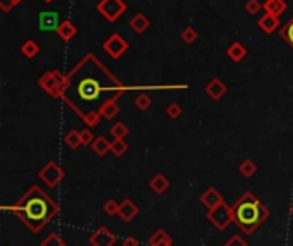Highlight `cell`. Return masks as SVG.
I'll return each mask as SVG.
<instances>
[{
  "mask_svg": "<svg viewBox=\"0 0 293 246\" xmlns=\"http://www.w3.org/2000/svg\"><path fill=\"white\" fill-rule=\"evenodd\" d=\"M96 9L108 23H115L117 19L122 18V14H125L127 4L124 0H100Z\"/></svg>",
  "mask_w": 293,
  "mask_h": 246,
  "instance_id": "5b68a950",
  "label": "cell"
},
{
  "mask_svg": "<svg viewBox=\"0 0 293 246\" xmlns=\"http://www.w3.org/2000/svg\"><path fill=\"white\" fill-rule=\"evenodd\" d=\"M91 148H93V152L96 153V155L103 157L105 153L112 152V143L107 138H105V136H98V138H96L93 143H91Z\"/></svg>",
  "mask_w": 293,
  "mask_h": 246,
  "instance_id": "44dd1931",
  "label": "cell"
},
{
  "mask_svg": "<svg viewBox=\"0 0 293 246\" xmlns=\"http://www.w3.org/2000/svg\"><path fill=\"white\" fill-rule=\"evenodd\" d=\"M40 246H65V244H64V241L60 239V236H57L55 232H53V234H50Z\"/></svg>",
  "mask_w": 293,
  "mask_h": 246,
  "instance_id": "d6a6232c",
  "label": "cell"
},
{
  "mask_svg": "<svg viewBox=\"0 0 293 246\" xmlns=\"http://www.w3.org/2000/svg\"><path fill=\"white\" fill-rule=\"evenodd\" d=\"M110 135L114 136V138H125V136L129 135V128L125 126L124 122H117L114 124V128L110 129Z\"/></svg>",
  "mask_w": 293,
  "mask_h": 246,
  "instance_id": "f1b7e54d",
  "label": "cell"
},
{
  "mask_svg": "<svg viewBox=\"0 0 293 246\" xmlns=\"http://www.w3.org/2000/svg\"><path fill=\"white\" fill-rule=\"evenodd\" d=\"M64 141H65V145H67L69 148H72V150H74V148H77L79 145L82 143V141H81V133L76 131V129H72V131H69V133L65 135Z\"/></svg>",
  "mask_w": 293,
  "mask_h": 246,
  "instance_id": "cb8c5ba5",
  "label": "cell"
},
{
  "mask_svg": "<svg viewBox=\"0 0 293 246\" xmlns=\"http://www.w3.org/2000/svg\"><path fill=\"white\" fill-rule=\"evenodd\" d=\"M81 133V141H82V145H91L93 141L96 140L94 138V135L91 133V129L87 128V129H82V131H79Z\"/></svg>",
  "mask_w": 293,
  "mask_h": 246,
  "instance_id": "e575fe53",
  "label": "cell"
},
{
  "mask_svg": "<svg viewBox=\"0 0 293 246\" xmlns=\"http://www.w3.org/2000/svg\"><path fill=\"white\" fill-rule=\"evenodd\" d=\"M199 38V33L196 28H192V26H185L183 28V31L180 33V40L183 41V43H187V45H192V43H196Z\"/></svg>",
  "mask_w": 293,
  "mask_h": 246,
  "instance_id": "603a6c76",
  "label": "cell"
},
{
  "mask_svg": "<svg viewBox=\"0 0 293 246\" xmlns=\"http://www.w3.org/2000/svg\"><path fill=\"white\" fill-rule=\"evenodd\" d=\"M149 26H151V21L146 18V14H142V12H137V14L129 21V28H131L134 33H137V35H142Z\"/></svg>",
  "mask_w": 293,
  "mask_h": 246,
  "instance_id": "5bb4252c",
  "label": "cell"
},
{
  "mask_svg": "<svg viewBox=\"0 0 293 246\" xmlns=\"http://www.w3.org/2000/svg\"><path fill=\"white\" fill-rule=\"evenodd\" d=\"M38 176H40L41 181L45 182V184L55 188L58 182H60V179L64 177V170L60 169V165H58L57 162L52 160V162H48V164L40 170Z\"/></svg>",
  "mask_w": 293,
  "mask_h": 246,
  "instance_id": "ba28073f",
  "label": "cell"
},
{
  "mask_svg": "<svg viewBox=\"0 0 293 246\" xmlns=\"http://www.w3.org/2000/svg\"><path fill=\"white\" fill-rule=\"evenodd\" d=\"M208 219L211 220L218 229H225L233 220V210H232V207H228L227 203L223 202L221 205L211 208V210L208 212Z\"/></svg>",
  "mask_w": 293,
  "mask_h": 246,
  "instance_id": "8992f818",
  "label": "cell"
},
{
  "mask_svg": "<svg viewBox=\"0 0 293 246\" xmlns=\"http://www.w3.org/2000/svg\"><path fill=\"white\" fill-rule=\"evenodd\" d=\"M117 100H119V98H112V100H108V102L103 103V107L100 108V114H102L103 119L110 120V119H114L115 115L120 112L119 105H117Z\"/></svg>",
  "mask_w": 293,
  "mask_h": 246,
  "instance_id": "d6986e66",
  "label": "cell"
},
{
  "mask_svg": "<svg viewBox=\"0 0 293 246\" xmlns=\"http://www.w3.org/2000/svg\"><path fill=\"white\" fill-rule=\"evenodd\" d=\"M38 86L45 93H48L53 98H62L65 90V76L57 69L47 71L45 74H41L38 79Z\"/></svg>",
  "mask_w": 293,
  "mask_h": 246,
  "instance_id": "277c9868",
  "label": "cell"
},
{
  "mask_svg": "<svg viewBox=\"0 0 293 246\" xmlns=\"http://www.w3.org/2000/svg\"><path fill=\"white\" fill-rule=\"evenodd\" d=\"M137 214H139V208L134 205L132 200H124V202L120 203V207H119V215L122 217L124 220H127V222H129V220H132Z\"/></svg>",
  "mask_w": 293,
  "mask_h": 246,
  "instance_id": "ac0fdd59",
  "label": "cell"
},
{
  "mask_svg": "<svg viewBox=\"0 0 293 246\" xmlns=\"http://www.w3.org/2000/svg\"><path fill=\"white\" fill-rule=\"evenodd\" d=\"M225 246H249V244H247L245 241H242L238 236H235V237H232V239H230Z\"/></svg>",
  "mask_w": 293,
  "mask_h": 246,
  "instance_id": "8d00e7d4",
  "label": "cell"
},
{
  "mask_svg": "<svg viewBox=\"0 0 293 246\" xmlns=\"http://www.w3.org/2000/svg\"><path fill=\"white\" fill-rule=\"evenodd\" d=\"M257 26L261 28V31H264L266 35H271V33H274L279 26H281V23H279L278 16H274V14H264L261 19L257 21Z\"/></svg>",
  "mask_w": 293,
  "mask_h": 246,
  "instance_id": "4fadbf2b",
  "label": "cell"
},
{
  "mask_svg": "<svg viewBox=\"0 0 293 246\" xmlns=\"http://www.w3.org/2000/svg\"><path fill=\"white\" fill-rule=\"evenodd\" d=\"M127 150H129V145L124 138H117L114 140V143H112V152H114L117 157H122Z\"/></svg>",
  "mask_w": 293,
  "mask_h": 246,
  "instance_id": "83f0119b",
  "label": "cell"
},
{
  "mask_svg": "<svg viewBox=\"0 0 293 246\" xmlns=\"http://www.w3.org/2000/svg\"><path fill=\"white\" fill-rule=\"evenodd\" d=\"M4 210L12 212L23 220L33 232H40L50 220L58 214V207L55 202L48 198V195L40 186H31L29 191L16 205L4 207Z\"/></svg>",
  "mask_w": 293,
  "mask_h": 246,
  "instance_id": "7a4b0ae2",
  "label": "cell"
},
{
  "mask_svg": "<svg viewBox=\"0 0 293 246\" xmlns=\"http://www.w3.org/2000/svg\"><path fill=\"white\" fill-rule=\"evenodd\" d=\"M55 33H57L58 36H60V40L70 41V40L74 38V36L77 35V28H76V24H74L72 21L65 19V21H62V23H60V26H58V30Z\"/></svg>",
  "mask_w": 293,
  "mask_h": 246,
  "instance_id": "9a60e30c",
  "label": "cell"
},
{
  "mask_svg": "<svg viewBox=\"0 0 293 246\" xmlns=\"http://www.w3.org/2000/svg\"><path fill=\"white\" fill-rule=\"evenodd\" d=\"M238 170H240V174L244 177H252L255 174V170H257V165H255L252 160H244L240 164V167H238Z\"/></svg>",
  "mask_w": 293,
  "mask_h": 246,
  "instance_id": "484cf974",
  "label": "cell"
},
{
  "mask_svg": "<svg viewBox=\"0 0 293 246\" xmlns=\"http://www.w3.org/2000/svg\"><path fill=\"white\" fill-rule=\"evenodd\" d=\"M279 35H281V38L293 48V18L284 24V28L279 30Z\"/></svg>",
  "mask_w": 293,
  "mask_h": 246,
  "instance_id": "d4e9b609",
  "label": "cell"
},
{
  "mask_svg": "<svg viewBox=\"0 0 293 246\" xmlns=\"http://www.w3.org/2000/svg\"><path fill=\"white\" fill-rule=\"evenodd\" d=\"M151 103H153L151 97H149V95H146V93L137 95L136 100H134V105L139 108V110H148V108L151 107Z\"/></svg>",
  "mask_w": 293,
  "mask_h": 246,
  "instance_id": "4316f807",
  "label": "cell"
},
{
  "mask_svg": "<svg viewBox=\"0 0 293 246\" xmlns=\"http://www.w3.org/2000/svg\"><path fill=\"white\" fill-rule=\"evenodd\" d=\"M165 239H168V234H166L165 231H161V229H158V231L148 239V243L151 246H156L158 243H161V241H165Z\"/></svg>",
  "mask_w": 293,
  "mask_h": 246,
  "instance_id": "1f68e13d",
  "label": "cell"
},
{
  "mask_svg": "<svg viewBox=\"0 0 293 246\" xmlns=\"http://www.w3.org/2000/svg\"><path fill=\"white\" fill-rule=\"evenodd\" d=\"M232 210H233V220H235L237 226L242 231H245L247 234L252 232L257 226H261L267 219V215H269V210L250 191H245L237 200L235 205L232 207Z\"/></svg>",
  "mask_w": 293,
  "mask_h": 246,
  "instance_id": "3957f363",
  "label": "cell"
},
{
  "mask_svg": "<svg viewBox=\"0 0 293 246\" xmlns=\"http://www.w3.org/2000/svg\"><path fill=\"white\" fill-rule=\"evenodd\" d=\"M244 7H245L247 14L255 16V14H259V12H261V9H262V4L259 2V0H247Z\"/></svg>",
  "mask_w": 293,
  "mask_h": 246,
  "instance_id": "f546056e",
  "label": "cell"
},
{
  "mask_svg": "<svg viewBox=\"0 0 293 246\" xmlns=\"http://www.w3.org/2000/svg\"><path fill=\"white\" fill-rule=\"evenodd\" d=\"M23 0H0V9L4 12H11L14 7H18Z\"/></svg>",
  "mask_w": 293,
  "mask_h": 246,
  "instance_id": "836d02e7",
  "label": "cell"
},
{
  "mask_svg": "<svg viewBox=\"0 0 293 246\" xmlns=\"http://www.w3.org/2000/svg\"><path fill=\"white\" fill-rule=\"evenodd\" d=\"M119 207L120 205H117V202L110 200V202L105 203V212H107L108 215H115V214H119Z\"/></svg>",
  "mask_w": 293,
  "mask_h": 246,
  "instance_id": "d590c367",
  "label": "cell"
},
{
  "mask_svg": "<svg viewBox=\"0 0 293 246\" xmlns=\"http://www.w3.org/2000/svg\"><path fill=\"white\" fill-rule=\"evenodd\" d=\"M117 241L115 234H112L107 227H100L93 236L89 237V243L93 246H112Z\"/></svg>",
  "mask_w": 293,
  "mask_h": 246,
  "instance_id": "30bf717a",
  "label": "cell"
},
{
  "mask_svg": "<svg viewBox=\"0 0 293 246\" xmlns=\"http://www.w3.org/2000/svg\"><path fill=\"white\" fill-rule=\"evenodd\" d=\"M290 214H291V217H293V205H291V208H290Z\"/></svg>",
  "mask_w": 293,
  "mask_h": 246,
  "instance_id": "ab89813d",
  "label": "cell"
},
{
  "mask_svg": "<svg viewBox=\"0 0 293 246\" xmlns=\"http://www.w3.org/2000/svg\"><path fill=\"white\" fill-rule=\"evenodd\" d=\"M134 90H187V85H148L125 86L117 79L110 69L102 64L94 53H86L69 74H65V90L62 100L84 120L87 128H96L102 120L100 108L105 102L119 98L125 91Z\"/></svg>",
  "mask_w": 293,
  "mask_h": 246,
  "instance_id": "6da1fadb",
  "label": "cell"
},
{
  "mask_svg": "<svg viewBox=\"0 0 293 246\" xmlns=\"http://www.w3.org/2000/svg\"><path fill=\"white\" fill-rule=\"evenodd\" d=\"M38 52H40V45L36 43L35 40H26L23 45H21V53L29 60L35 59V57L38 55Z\"/></svg>",
  "mask_w": 293,
  "mask_h": 246,
  "instance_id": "7402d4cb",
  "label": "cell"
},
{
  "mask_svg": "<svg viewBox=\"0 0 293 246\" xmlns=\"http://www.w3.org/2000/svg\"><path fill=\"white\" fill-rule=\"evenodd\" d=\"M60 23V14L55 11H43L38 14V26L41 31H57Z\"/></svg>",
  "mask_w": 293,
  "mask_h": 246,
  "instance_id": "9c48e42d",
  "label": "cell"
},
{
  "mask_svg": "<svg viewBox=\"0 0 293 246\" xmlns=\"http://www.w3.org/2000/svg\"><path fill=\"white\" fill-rule=\"evenodd\" d=\"M204 91H206V95H209L213 100H220L221 97H225L228 91V86L225 85L223 81H221L220 78H215L211 79V81L206 85V88H204Z\"/></svg>",
  "mask_w": 293,
  "mask_h": 246,
  "instance_id": "8fae6325",
  "label": "cell"
},
{
  "mask_svg": "<svg viewBox=\"0 0 293 246\" xmlns=\"http://www.w3.org/2000/svg\"><path fill=\"white\" fill-rule=\"evenodd\" d=\"M286 9H288V4L284 2V0H266V2L262 4V11H264L266 14H274V16H278V18Z\"/></svg>",
  "mask_w": 293,
  "mask_h": 246,
  "instance_id": "e0dca14e",
  "label": "cell"
},
{
  "mask_svg": "<svg viewBox=\"0 0 293 246\" xmlns=\"http://www.w3.org/2000/svg\"><path fill=\"white\" fill-rule=\"evenodd\" d=\"M227 55H228V59L230 60H233V62H242L247 57V48H245V45L242 43V41H233L232 45L228 47L227 50Z\"/></svg>",
  "mask_w": 293,
  "mask_h": 246,
  "instance_id": "2e32d148",
  "label": "cell"
},
{
  "mask_svg": "<svg viewBox=\"0 0 293 246\" xmlns=\"http://www.w3.org/2000/svg\"><path fill=\"white\" fill-rule=\"evenodd\" d=\"M137 239H134V237H125L124 239V246H137Z\"/></svg>",
  "mask_w": 293,
  "mask_h": 246,
  "instance_id": "74e56055",
  "label": "cell"
},
{
  "mask_svg": "<svg viewBox=\"0 0 293 246\" xmlns=\"http://www.w3.org/2000/svg\"><path fill=\"white\" fill-rule=\"evenodd\" d=\"M43 2H48L50 4V2H53V0H43Z\"/></svg>",
  "mask_w": 293,
  "mask_h": 246,
  "instance_id": "60d3db41",
  "label": "cell"
},
{
  "mask_svg": "<svg viewBox=\"0 0 293 246\" xmlns=\"http://www.w3.org/2000/svg\"><path fill=\"white\" fill-rule=\"evenodd\" d=\"M168 186H170V181L163 176V174H156V176L149 181V188H151L154 193H158V195L165 193V191L168 190Z\"/></svg>",
  "mask_w": 293,
  "mask_h": 246,
  "instance_id": "ffe728a7",
  "label": "cell"
},
{
  "mask_svg": "<svg viewBox=\"0 0 293 246\" xmlns=\"http://www.w3.org/2000/svg\"><path fill=\"white\" fill-rule=\"evenodd\" d=\"M201 203H203V205L206 207L208 210H211V208H215V207H218V205H221V203H223V197L218 193L215 188H208V190L204 191L203 195H201Z\"/></svg>",
  "mask_w": 293,
  "mask_h": 246,
  "instance_id": "7c38bea8",
  "label": "cell"
},
{
  "mask_svg": "<svg viewBox=\"0 0 293 246\" xmlns=\"http://www.w3.org/2000/svg\"><path fill=\"white\" fill-rule=\"evenodd\" d=\"M166 115H168L170 119H178L180 115H182V105L177 102H171L168 107H166Z\"/></svg>",
  "mask_w": 293,
  "mask_h": 246,
  "instance_id": "4dcf8cb0",
  "label": "cell"
},
{
  "mask_svg": "<svg viewBox=\"0 0 293 246\" xmlns=\"http://www.w3.org/2000/svg\"><path fill=\"white\" fill-rule=\"evenodd\" d=\"M156 246H171V239H170V237H168V239L161 241V243H158Z\"/></svg>",
  "mask_w": 293,
  "mask_h": 246,
  "instance_id": "f35d334b",
  "label": "cell"
},
{
  "mask_svg": "<svg viewBox=\"0 0 293 246\" xmlns=\"http://www.w3.org/2000/svg\"><path fill=\"white\" fill-rule=\"evenodd\" d=\"M103 50L112 57V59H120L124 53L129 52V43H127V40L119 35V33H114L107 41H103Z\"/></svg>",
  "mask_w": 293,
  "mask_h": 246,
  "instance_id": "52a82bcc",
  "label": "cell"
}]
</instances>
